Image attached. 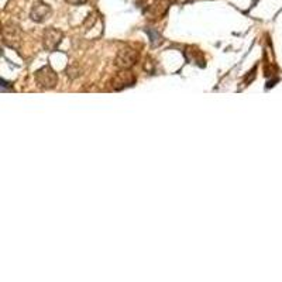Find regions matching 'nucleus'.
<instances>
[{
	"label": "nucleus",
	"instance_id": "3",
	"mask_svg": "<svg viewBox=\"0 0 282 282\" xmlns=\"http://www.w3.org/2000/svg\"><path fill=\"white\" fill-rule=\"evenodd\" d=\"M51 13H53L51 6L47 5L45 2L38 0V2H36V3L33 5V7H31L30 17L33 18L34 21H37V23H41V21L47 20V18L51 16Z\"/></svg>",
	"mask_w": 282,
	"mask_h": 282
},
{
	"label": "nucleus",
	"instance_id": "2",
	"mask_svg": "<svg viewBox=\"0 0 282 282\" xmlns=\"http://www.w3.org/2000/svg\"><path fill=\"white\" fill-rule=\"evenodd\" d=\"M138 60V54L133 48H123L116 57V66L119 69H130Z\"/></svg>",
	"mask_w": 282,
	"mask_h": 282
},
{
	"label": "nucleus",
	"instance_id": "5",
	"mask_svg": "<svg viewBox=\"0 0 282 282\" xmlns=\"http://www.w3.org/2000/svg\"><path fill=\"white\" fill-rule=\"evenodd\" d=\"M136 82V78L133 76L132 72H127L126 69H123V72L117 73L113 79H112V86L113 89H121L126 86H132Z\"/></svg>",
	"mask_w": 282,
	"mask_h": 282
},
{
	"label": "nucleus",
	"instance_id": "1",
	"mask_svg": "<svg viewBox=\"0 0 282 282\" xmlns=\"http://www.w3.org/2000/svg\"><path fill=\"white\" fill-rule=\"evenodd\" d=\"M36 82L42 89H53L58 82V76L49 66H44L36 72Z\"/></svg>",
	"mask_w": 282,
	"mask_h": 282
},
{
	"label": "nucleus",
	"instance_id": "4",
	"mask_svg": "<svg viewBox=\"0 0 282 282\" xmlns=\"http://www.w3.org/2000/svg\"><path fill=\"white\" fill-rule=\"evenodd\" d=\"M62 33L57 29H48L44 33V48L48 51H54L60 45Z\"/></svg>",
	"mask_w": 282,
	"mask_h": 282
},
{
	"label": "nucleus",
	"instance_id": "6",
	"mask_svg": "<svg viewBox=\"0 0 282 282\" xmlns=\"http://www.w3.org/2000/svg\"><path fill=\"white\" fill-rule=\"evenodd\" d=\"M65 2L69 5H73V6H78V5H85L88 0H65Z\"/></svg>",
	"mask_w": 282,
	"mask_h": 282
}]
</instances>
